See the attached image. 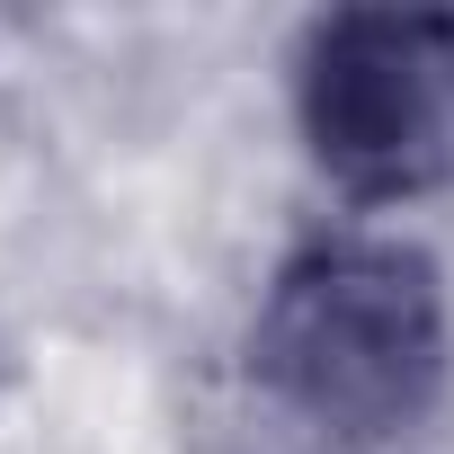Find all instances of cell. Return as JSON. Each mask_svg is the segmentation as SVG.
Instances as JSON below:
<instances>
[{
    "mask_svg": "<svg viewBox=\"0 0 454 454\" xmlns=\"http://www.w3.org/2000/svg\"><path fill=\"white\" fill-rule=\"evenodd\" d=\"M250 374L339 445L410 436L445 392V286L427 250L312 241L286 259L250 330Z\"/></svg>",
    "mask_w": 454,
    "mask_h": 454,
    "instance_id": "6da1fadb",
    "label": "cell"
},
{
    "mask_svg": "<svg viewBox=\"0 0 454 454\" xmlns=\"http://www.w3.org/2000/svg\"><path fill=\"white\" fill-rule=\"evenodd\" d=\"M294 116L356 205L454 187V10H330L294 54Z\"/></svg>",
    "mask_w": 454,
    "mask_h": 454,
    "instance_id": "7a4b0ae2",
    "label": "cell"
}]
</instances>
